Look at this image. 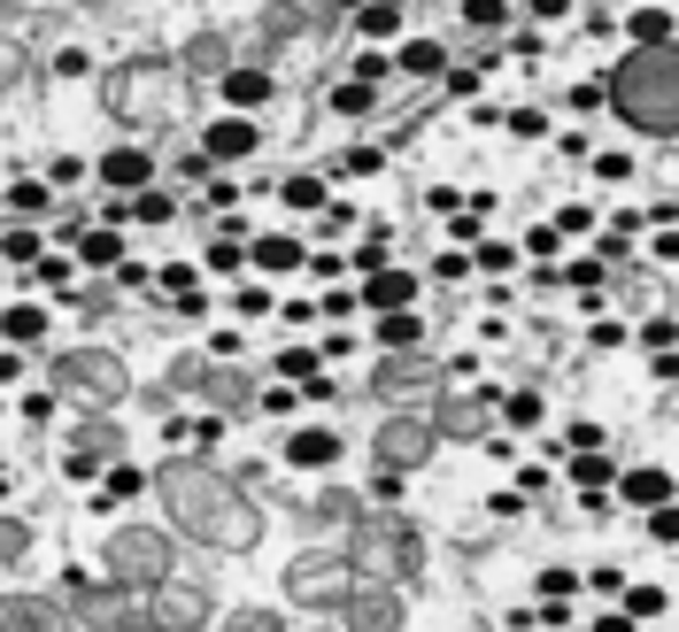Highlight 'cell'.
<instances>
[{"label": "cell", "mask_w": 679, "mask_h": 632, "mask_svg": "<svg viewBox=\"0 0 679 632\" xmlns=\"http://www.w3.org/2000/svg\"><path fill=\"white\" fill-rule=\"evenodd\" d=\"M216 101H224V116H247V124H255V116L278 101V85H271V70H247V62H240V70H224Z\"/></svg>", "instance_id": "obj_1"}, {"label": "cell", "mask_w": 679, "mask_h": 632, "mask_svg": "<svg viewBox=\"0 0 679 632\" xmlns=\"http://www.w3.org/2000/svg\"><path fill=\"white\" fill-rule=\"evenodd\" d=\"M255 147H263V132H255L247 116H209V132H201L193 155H201V162H247Z\"/></svg>", "instance_id": "obj_2"}, {"label": "cell", "mask_w": 679, "mask_h": 632, "mask_svg": "<svg viewBox=\"0 0 679 632\" xmlns=\"http://www.w3.org/2000/svg\"><path fill=\"white\" fill-rule=\"evenodd\" d=\"M93 170H101V185H109L116 201H132V193H148V185H155V155H148V147H109Z\"/></svg>", "instance_id": "obj_3"}, {"label": "cell", "mask_w": 679, "mask_h": 632, "mask_svg": "<svg viewBox=\"0 0 679 632\" xmlns=\"http://www.w3.org/2000/svg\"><path fill=\"white\" fill-rule=\"evenodd\" d=\"M355 309H378V316H402V309H417V278L409 271H371L363 286H355Z\"/></svg>", "instance_id": "obj_4"}, {"label": "cell", "mask_w": 679, "mask_h": 632, "mask_svg": "<svg viewBox=\"0 0 679 632\" xmlns=\"http://www.w3.org/2000/svg\"><path fill=\"white\" fill-rule=\"evenodd\" d=\"M124 255H132V247H124L116 224H78V232H70V263H78V271H116Z\"/></svg>", "instance_id": "obj_5"}, {"label": "cell", "mask_w": 679, "mask_h": 632, "mask_svg": "<svg viewBox=\"0 0 679 632\" xmlns=\"http://www.w3.org/2000/svg\"><path fill=\"white\" fill-rule=\"evenodd\" d=\"M610 486H618V501H626V509H641V517H649V509H672V471H665V463L618 471Z\"/></svg>", "instance_id": "obj_6"}, {"label": "cell", "mask_w": 679, "mask_h": 632, "mask_svg": "<svg viewBox=\"0 0 679 632\" xmlns=\"http://www.w3.org/2000/svg\"><path fill=\"white\" fill-rule=\"evenodd\" d=\"M340 456H347V448H340L333 425H302V432L286 440V463H294V471H340Z\"/></svg>", "instance_id": "obj_7"}, {"label": "cell", "mask_w": 679, "mask_h": 632, "mask_svg": "<svg viewBox=\"0 0 679 632\" xmlns=\"http://www.w3.org/2000/svg\"><path fill=\"white\" fill-rule=\"evenodd\" d=\"M247 263H255L263 278H278V271H302V263H310V247H302L294 232H263V239H247Z\"/></svg>", "instance_id": "obj_8"}, {"label": "cell", "mask_w": 679, "mask_h": 632, "mask_svg": "<svg viewBox=\"0 0 679 632\" xmlns=\"http://www.w3.org/2000/svg\"><path fill=\"white\" fill-rule=\"evenodd\" d=\"M155 294H163L170 309H185V316L209 309V294H201V271H193V263H170V271H155Z\"/></svg>", "instance_id": "obj_9"}, {"label": "cell", "mask_w": 679, "mask_h": 632, "mask_svg": "<svg viewBox=\"0 0 679 632\" xmlns=\"http://www.w3.org/2000/svg\"><path fill=\"white\" fill-rule=\"evenodd\" d=\"M47 339V309L39 302H8L0 309V347H39Z\"/></svg>", "instance_id": "obj_10"}, {"label": "cell", "mask_w": 679, "mask_h": 632, "mask_svg": "<svg viewBox=\"0 0 679 632\" xmlns=\"http://www.w3.org/2000/svg\"><path fill=\"white\" fill-rule=\"evenodd\" d=\"M533 594H540V618H548V625H564V618H571V594H579V571H564V563H556V571H540V579H533Z\"/></svg>", "instance_id": "obj_11"}, {"label": "cell", "mask_w": 679, "mask_h": 632, "mask_svg": "<svg viewBox=\"0 0 679 632\" xmlns=\"http://www.w3.org/2000/svg\"><path fill=\"white\" fill-rule=\"evenodd\" d=\"M394 62H402L409 78H448V39H409Z\"/></svg>", "instance_id": "obj_12"}, {"label": "cell", "mask_w": 679, "mask_h": 632, "mask_svg": "<svg viewBox=\"0 0 679 632\" xmlns=\"http://www.w3.org/2000/svg\"><path fill=\"white\" fill-rule=\"evenodd\" d=\"M618 602H626L618 618H626L634 632L649 625V618H665V610H672V594H665V587H618Z\"/></svg>", "instance_id": "obj_13"}, {"label": "cell", "mask_w": 679, "mask_h": 632, "mask_svg": "<svg viewBox=\"0 0 679 632\" xmlns=\"http://www.w3.org/2000/svg\"><path fill=\"white\" fill-rule=\"evenodd\" d=\"M170 216H178V193L170 185H148V193L124 201V224H170Z\"/></svg>", "instance_id": "obj_14"}, {"label": "cell", "mask_w": 679, "mask_h": 632, "mask_svg": "<svg viewBox=\"0 0 679 632\" xmlns=\"http://www.w3.org/2000/svg\"><path fill=\"white\" fill-rule=\"evenodd\" d=\"M278 201L302 208V216H325V177H317V170H294V177L278 185Z\"/></svg>", "instance_id": "obj_15"}, {"label": "cell", "mask_w": 679, "mask_h": 632, "mask_svg": "<svg viewBox=\"0 0 679 632\" xmlns=\"http://www.w3.org/2000/svg\"><path fill=\"white\" fill-rule=\"evenodd\" d=\"M610 478H618L610 456H571V486H579L587 501H602V493H610Z\"/></svg>", "instance_id": "obj_16"}, {"label": "cell", "mask_w": 679, "mask_h": 632, "mask_svg": "<svg viewBox=\"0 0 679 632\" xmlns=\"http://www.w3.org/2000/svg\"><path fill=\"white\" fill-rule=\"evenodd\" d=\"M355 31L363 39H402V8L394 0H371V8H355Z\"/></svg>", "instance_id": "obj_17"}, {"label": "cell", "mask_w": 679, "mask_h": 632, "mask_svg": "<svg viewBox=\"0 0 679 632\" xmlns=\"http://www.w3.org/2000/svg\"><path fill=\"white\" fill-rule=\"evenodd\" d=\"M325 370V355L317 347H278V386H310Z\"/></svg>", "instance_id": "obj_18"}, {"label": "cell", "mask_w": 679, "mask_h": 632, "mask_svg": "<svg viewBox=\"0 0 679 632\" xmlns=\"http://www.w3.org/2000/svg\"><path fill=\"white\" fill-rule=\"evenodd\" d=\"M425 339V324H417V309H402V316H378V347H394V355H409Z\"/></svg>", "instance_id": "obj_19"}, {"label": "cell", "mask_w": 679, "mask_h": 632, "mask_svg": "<svg viewBox=\"0 0 679 632\" xmlns=\"http://www.w3.org/2000/svg\"><path fill=\"white\" fill-rule=\"evenodd\" d=\"M626 31H634L641 47H665V39H672V8H634V16H626Z\"/></svg>", "instance_id": "obj_20"}, {"label": "cell", "mask_w": 679, "mask_h": 632, "mask_svg": "<svg viewBox=\"0 0 679 632\" xmlns=\"http://www.w3.org/2000/svg\"><path fill=\"white\" fill-rule=\"evenodd\" d=\"M595 224H602V216H595V208H587V201H564V208H556V216H548V232H556V239H587V232H595Z\"/></svg>", "instance_id": "obj_21"}, {"label": "cell", "mask_w": 679, "mask_h": 632, "mask_svg": "<svg viewBox=\"0 0 679 632\" xmlns=\"http://www.w3.org/2000/svg\"><path fill=\"white\" fill-rule=\"evenodd\" d=\"M47 201H54V193H47L39 177H16V185H8V208H16V224H23V216H47Z\"/></svg>", "instance_id": "obj_22"}, {"label": "cell", "mask_w": 679, "mask_h": 632, "mask_svg": "<svg viewBox=\"0 0 679 632\" xmlns=\"http://www.w3.org/2000/svg\"><path fill=\"white\" fill-rule=\"evenodd\" d=\"M472 271L503 278V271H517V247H509V239H479V247H472Z\"/></svg>", "instance_id": "obj_23"}, {"label": "cell", "mask_w": 679, "mask_h": 632, "mask_svg": "<svg viewBox=\"0 0 679 632\" xmlns=\"http://www.w3.org/2000/svg\"><path fill=\"white\" fill-rule=\"evenodd\" d=\"M209 271H216V278L247 271V239H224V232H216V239H209Z\"/></svg>", "instance_id": "obj_24"}, {"label": "cell", "mask_w": 679, "mask_h": 632, "mask_svg": "<svg viewBox=\"0 0 679 632\" xmlns=\"http://www.w3.org/2000/svg\"><path fill=\"white\" fill-rule=\"evenodd\" d=\"M70 271H78L70 255H39V263H31V286H47V294H70Z\"/></svg>", "instance_id": "obj_25"}, {"label": "cell", "mask_w": 679, "mask_h": 632, "mask_svg": "<svg viewBox=\"0 0 679 632\" xmlns=\"http://www.w3.org/2000/svg\"><path fill=\"white\" fill-rule=\"evenodd\" d=\"M201 208H216V216H240V185H232V177H201Z\"/></svg>", "instance_id": "obj_26"}, {"label": "cell", "mask_w": 679, "mask_h": 632, "mask_svg": "<svg viewBox=\"0 0 679 632\" xmlns=\"http://www.w3.org/2000/svg\"><path fill=\"white\" fill-rule=\"evenodd\" d=\"M386 255H394V239H386V224H371V239L355 247V271L371 278V271H386Z\"/></svg>", "instance_id": "obj_27"}, {"label": "cell", "mask_w": 679, "mask_h": 632, "mask_svg": "<svg viewBox=\"0 0 679 632\" xmlns=\"http://www.w3.org/2000/svg\"><path fill=\"white\" fill-rule=\"evenodd\" d=\"M333 109H340V116H371V109H378V93H371V85H347V78H340V85H333Z\"/></svg>", "instance_id": "obj_28"}, {"label": "cell", "mask_w": 679, "mask_h": 632, "mask_svg": "<svg viewBox=\"0 0 679 632\" xmlns=\"http://www.w3.org/2000/svg\"><path fill=\"white\" fill-rule=\"evenodd\" d=\"M386 70H394V54H386V47H371V54H355V78H347V85H371V93H378V78H386Z\"/></svg>", "instance_id": "obj_29"}, {"label": "cell", "mask_w": 679, "mask_h": 632, "mask_svg": "<svg viewBox=\"0 0 679 632\" xmlns=\"http://www.w3.org/2000/svg\"><path fill=\"white\" fill-rule=\"evenodd\" d=\"M602 93H610L602 78H579V85L564 93V109H571V116H595V109H602Z\"/></svg>", "instance_id": "obj_30"}, {"label": "cell", "mask_w": 679, "mask_h": 632, "mask_svg": "<svg viewBox=\"0 0 679 632\" xmlns=\"http://www.w3.org/2000/svg\"><path fill=\"white\" fill-rule=\"evenodd\" d=\"M0 247H8V263H39V224H16V232H0Z\"/></svg>", "instance_id": "obj_31"}, {"label": "cell", "mask_w": 679, "mask_h": 632, "mask_svg": "<svg viewBox=\"0 0 679 632\" xmlns=\"http://www.w3.org/2000/svg\"><path fill=\"white\" fill-rule=\"evenodd\" d=\"M333 170L340 177H371V170H386V155L378 147H347V155H333Z\"/></svg>", "instance_id": "obj_32"}, {"label": "cell", "mask_w": 679, "mask_h": 632, "mask_svg": "<svg viewBox=\"0 0 679 632\" xmlns=\"http://www.w3.org/2000/svg\"><path fill=\"white\" fill-rule=\"evenodd\" d=\"M503 417L517 425V432H533V425H540L548 409H540V394H509V401H503Z\"/></svg>", "instance_id": "obj_33"}, {"label": "cell", "mask_w": 679, "mask_h": 632, "mask_svg": "<svg viewBox=\"0 0 679 632\" xmlns=\"http://www.w3.org/2000/svg\"><path fill=\"white\" fill-rule=\"evenodd\" d=\"M140 486H148V471H140V463H109V501H132Z\"/></svg>", "instance_id": "obj_34"}, {"label": "cell", "mask_w": 679, "mask_h": 632, "mask_svg": "<svg viewBox=\"0 0 679 632\" xmlns=\"http://www.w3.org/2000/svg\"><path fill=\"white\" fill-rule=\"evenodd\" d=\"M641 532H649L657 548H679V509H649V517H641Z\"/></svg>", "instance_id": "obj_35"}, {"label": "cell", "mask_w": 679, "mask_h": 632, "mask_svg": "<svg viewBox=\"0 0 679 632\" xmlns=\"http://www.w3.org/2000/svg\"><path fill=\"white\" fill-rule=\"evenodd\" d=\"M503 124L517 132V140H548V109H509Z\"/></svg>", "instance_id": "obj_36"}, {"label": "cell", "mask_w": 679, "mask_h": 632, "mask_svg": "<svg viewBox=\"0 0 679 632\" xmlns=\"http://www.w3.org/2000/svg\"><path fill=\"white\" fill-rule=\"evenodd\" d=\"M232 309H240V316H271V309H278V294H271V286H240Z\"/></svg>", "instance_id": "obj_37"}, {"label": "cell", "mask_w": 679, "mask_h": 632, "mask_svg": "<svg viewBox=\"0 0 679 632\" xmlns=\"http://www.w3.org/2000/svg\"><path fill=\"white\" fill-rule=\"evenodd\" d=\"M433 278H440V286H464V278H472V255H464V247H448V255L433 263Z\"/></svg>", "instance_id": "obj_38"}, {"label": "cell", "mask_w": 679, "mask_h": 632, "mask_svg": "<svg viewBox=\"0 0 679 632\" xmlns=\"http://www.w3.org/2000/svg\"><path fill=\"white\" fill-rule=\"evenodd\" d=\"M464 23H479V31H503L509 8H503V0H472V8H464Z\"/></svg>", "instance_id": "obj_39"}, {"label": "cell", "mask_w": 679, "mask_h": 632, "mask_svg": "<svg viewBox=\"0 0 679 632\" xmlns=\"http://www.w3.org/2000/svg\"><path fill=\"white\" fill-rule=\"evenodd\" d=\"M78 177H85V162H78V155H54V162H47V177H39V185L54 193V185H78Z\"/></svg>", "instance_id": "obj_40"}, {"label": "cell", "mask_w": 679, "mask_h": 632, "mask_svg": "<svg viewBox=\"0 0 679 632\" xmlns=\"http://www.w3.org/2000/svg\"><path fill=\"white\" fill-rule=\"evenodd\" d=\"M317 309L333 316V332H340V324H347V316H355V286H333V294H325V302H317Z\"/></svg>", "instance_id": "obj_41"}, {"label": "cell", "mask_w": 679, "mask_h": 632, "mask_svg": "<svg viewBox=\"0 0 679 632\" xmlns=\"http://www.w3.org/2000/svg\"><path fill=\"white\" fill-rule=\"evenodd\" d=\"M587 162H595V177H610V185L634 177V155H587Z\"/></svg>", "instance_id": "obj_42"}, {"label": "cell", "mask_w": 679, "mask_h": 632, "mask_svg": "<svg viewBox=\"0 0 679 632\" xmlns=\"http://www.w3.org/2000/svg\"><path fill=\"white\" fill-rule=\"evenodd\" d=\"M116 286H132V294H148V286H155V271H148V263H132V255H124V263H116Z\"/></svg>", "instance_id": "obj_43"}, {"label": "cell", "mask_w": 679, "mask_h": 632, "mask_svg": "<svg viewBox=\"0 0 679 632\" xmlns=\"http://www.w3.org/2000/svg\"><path fill=\"white\" fill-rule=\"evenodd\" d=\"M263 409H271V417H294L302 394H294V386H263Z\"/></svg>", "instance_id": "obj_44"}, {"label": "cell", "mask_w": 679, "mask_h": 632, "mask_svg": "<svg viewBox=\"0 0 679 632\" xmlns=\"http://www.w3.org/2000/svg\"><path fill=\"white\" fill-rule=\"evenodd\" d=\"M54 70H62V78H85V70H93V54H85V47H62V54H54Z\"/></svg>", "instance_id": "obj_45"}, {"label": "cell", "mask_w": 679, "mask_h": 632, "mask_svg": "<svg viewBox=\"0 0 679 632\" xmlns=\"http://www.w3.org/2000/svg\"><path fill=\"white\" fill-rule=\"evenodd\" d=\"M294 394H302V401H310V409H333V378H325V370H317V378H310V386H294Z\"/></svg>", "instance_id": "obj_46"}, {"label": "cell", "mask_w": 679, "mask_h": 632, "mask_svg": "<svg viewBox=\"0 0 679 632\" xmlns=\"http://www.w3.org/2000/svg\"><path fill=\"white\" fill-rule=\"evenodd\" d=\"M340 224H363V216H355V208H347V201H333V208H325V216H317V232H325V239H333Z\"/></svg>", "instance_id": "obj_47"}, {"label": "cell", "mask_w": 679, "mask_h": 632, "mask_svg": "<svg viewBox=\"0 0 679 632\" xmlns=\"http://www.w3.org/2000/svg\"><path fill=\"white\" fill-rule=\"evenodd\" d=\"M448 93L456 101H479V70H448Z\"/></svg>", "instance_id": "obj_48"}, {"label": "cell", "mask_w": 679, "mask_h": 632, "mask_svg": "<svg viewBox=\"0 0 679 632\" xmlns=\"http://www.w3.org/2000/svg\"><path fill=\"white\" fill-rule=\"evenodd\" d=\"M525 247H533V255H540V263H548V255H556V247H564V239H556V232H548V224H533V232H525Z\"/></svg>", "instance_id": "obj_49"}, {"label": "cell", "mask_w": 679, "mask_h": 632, "mask_svg": "<svg viewBox=\"0 0 679 632\" xmlns=\"http://www.w3.org/2000/svg\"><path fill=\"white\" fill-rule=\"evenodd\" d=\"M618 339H626V324H610V316H602V324H587V347H618Z\"/></svg>", "instance_id": "obj_50"}, {"label": "cell", "mask_w": 679, "mask_h": 632, "mask_svg": "<svg viewBox=\"0 0 679 632\" xmlns=\"http://www.w3.org/2000/svg\"><path fill=\"white\" fill-rule=\"evenodd\" d=\"M641 339H649L657 355H672V316H649V332H641Z\"/></svg>", "instance_id": "obj_51"}, {"label": "cell", "mask_w": 679, "mask_h": 632, "mask_svg": "<svg viewBox=\"0 0 679 632\" xmlns=\"http://www.w3.org/2000/svg\"><path fill=\"white\" fill-rule=\"evenodd\" d=\"M579 587H595V594H618V587H626V571H610V563H602V571H587Z\"/></svg>", "instance_id": "obj_52"}, {"label": "cell", "mask_w": 679, "mask_h": 632, "mask_svg": "<svg viewBox=\"0 0 679 632\" xmlns=\"http://www.w3.org/2000/svg\"><path fill=\"white\" fill-rule=\"evenodd\" d=\"M487 509H495V517H525V493H517V486H503V493H495Z\"/></svg>", "instance_id": "obj_53"}, {"label": "cell", "mask_w": 679, "mask_h": 632, "mask_svg": "<svg viewBox=\"0 0 679 632\" xmlns=\"http://www.w3.org/2000/svg\"><path fill=\"white\" fill-rule=\"evenodd\" d=\"M16 378H23V355H16V347H0V386H16Z\"/></svg>", "instance_id": "obj_54"}, {"label": "cell", "mask_w": 679, "mask_h": 632, "mask_svg": "<svg viewBox=\"0 0 679 632\" xmlns=\"http://www.w3.org/2000/svg\"><path fill=\"white\" fill-rule=\"evenodd\" d=\"M23 548V524H0V555H16Z\"/></svg>", "instance_id": "obj_55"}, {"label": "cell", "mask_w": 679, "mask_h": 632, "mask_svg": "<svg viewBox=\"0 0 679 632\" xmlns=\"http://www.w3.org/2000/svg\"><path fill=\"white\" fill-rule=\"evenodd\" d=\"M595 632H634V625H626V618H618V610H610V618H595Z\"/></svg>", "instance_id": "obj_56"}, {"label": "cell", "mask_w": 679, "mask_h": 632, "mask_svg": "<svg viewBox=\"0 0 679 632\" xmlns=\"http://www.w3.org/2000/svg\"><path fill=\"white\" fill-rule=\"evenodd\" d=\"M0 501H8V471H0Z\"/></svg>", "instance_id": "obj_57"}, {"label": "cell", "mask_w": 679, "mask_h": 632, "mask_svg": "<svg viewBox=\"0 0 679 632\" xmlns=\"http://www.w3.org/2000/svg\"><path fill=\"white\" fill-rule=\"evenodd\" d=\"M517 632H540V625H517Z\"/></svg>", "instance_id": "obj_58"}]
</instances>
